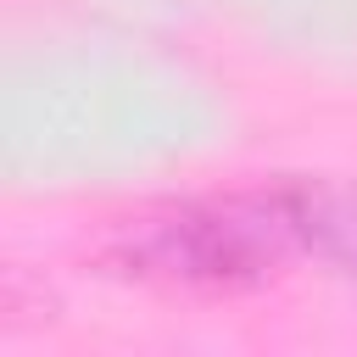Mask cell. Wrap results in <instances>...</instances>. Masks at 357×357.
Returning <instances> with one entry per match:
<instances>
[{
    "label": "cell",
    "instance_id": "1",
    "mask_svg": "<svg viewBox=\"0 0 357 357\" xmlns=\"http://www.w3.org/2000/svg\"><path fill=\"white\" fill-rule=\"evenodd\" d=\"M296 245L301 240H296L284 190H262V195L190 201V206L134 218L123 223L112 257L139 279L240 290V284H262Z\"/></svg>",
    "mask_w": 357,
    "mask_h": 357
},
{
    "label": "cell",
    "instance_id": "2",
    "mask_svg": "<svg viewBox=\"0 0 357 357\" xmlns=\"http://www.w3.org/2000/svg\"><path fill=\"white\" fill-rule=\"evenodd\" d=\"M284 201H290L296 240L340 262L346 273H357V195L324 190V184H284Z\"/></svg>",
    "mask_w": 357,
    "mask_h": 357
}]
</instances>
